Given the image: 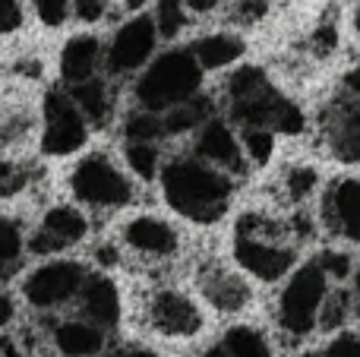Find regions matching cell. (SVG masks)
<instances>
[{"label":"cell","instance_id":"obj_1","mask_svg":"<svg viewBox=\"0 0 360 357\" xmlns=\"http://www.w3.org/2000/svg\"><path fill=\"white\" fill-rule=\"evenodd\" d=\"M162 181V196L177 215L196 221V225H212L228 212L231 183L228 171L202 162L199 155H177L158 174Z\"/></svg>","mask_w":360,"mask_h":357},{"label":"cell","instance_id":"obj_2","mask_svg":"<svg viewBox=\"0 0 360 357\" xmlns=\"http://www.w3.org/2000/svg\"><path fill=\"white\" fill-rule=\"evenodd\" d=\"M202 86V67H199L193 48H171L165 54H155L133 86V98L146 111L165 114L180 101H190L199 95Z\"/></svg>","mask_w":360,"mask_h":357},{"label":"cell","instance_id":"obj_3","mask_svg":"<svg viewBox=\"0 0 360 357\" xmlns=\"http://www.w3.org/2000/svg\"><path fill=\"white\" fill-rule=\"evenodd\" d=\"M228 101H231V117L240 126H266V130L278 133H300L304 130V114L297 105L278 95L269 86L266 73L256 67L237 70L228 79Z\"/></svg>","mask_w":360,"mask_h":357},{"label":"cell","instance_id":"obj_4","mask_svg":"<svg viewBox=\"0 0 360 357\" xmlns=\"http://www.w3.org/2000/svg\"><path fill=\"white\" fill-rule=\"evenodd\" d=\"M70 193L89 209H124L133 202L136 187L108 152H89L70 171Z\"/></svg>","mask_w":360,"mask_h":357},{"label":"cell","instance_id":"obj_5","mask_svg":"<svg viewBox=\"0 0 360 357\" xmlns=\"http://www.w3.org/2000/svg\"><path fill=\"white\" fill-rule=\"evenodd\" d=\"M89 278V269L76 259H48L35 266L22 282V297L32 310H63L73 301H79V291Z\"/></svg>","mask_w":360,"mask_h":357},{"label":"cell","instance_id":"obj_6","mask_svg":"<svg viewBox=\"0 0 360 357\" xmlns=\"http://www.w3.org/2000/svg\"><path fill=\"white\" fill-rule=\"evenodd\" d=\"M89 120L76 108L67 89H51L41 101V152L51 158H67L89 143Z\"/></svg>","mask_w":360,"mask_h":357},{"label":"cell","instance_id":"obj_7","mask_svg":"<svg viewBox=\"0 0 360 357\" xmlns=\"http://www.w3.org/2000/svg\"><path fill=\"white\" fill-rule=\"evenodd\" d=\"M326 301V269L319 263H310L294 272L288 288L278 297V323L285 332L307 335L319 320V310Z\"/></svg>","mask_w":360,"mask_h":357},{"label":"cell","instance_id":"obj_8","mask_svg":"<svg viewBox=\"0 0 360 357\" xmlns=\"http://www.w3.org/2000/svg\"><path fill=\"white\" fill-rule=\"evenodd\" d=\"M158 25L149 13H133L124 25H117L111 41L105 44V70L108 76H130L139 73L155 57L158 48Z\"/></svg>","mask_w":360,"mask_h":357},{"label":"cell","instance_id":"obj_9","mask_svg":"<svg viewBox=\"0 0 360 357\" xmlns=\"http://www.w3.org/2000/svg\"><path fill=\"white\" fill-rule=\"evenodd\" d=\"M234 257L250 275L262 282H275L294 266V250L278 244L275 238L262 234L256 219H243L234 234Z\"/></svg>","mask_w":360,"mask_h":357},{"label":"cell","instance_id":"obj_10","mask_svg":"<svg viewBox=\"0 0 360 357\" xmlns=\"http://www.w3.org/2000/svg\"><path fill=\"white\" fill-rule=\"evenodd\" d=\"M89 234V219L79 206H70V202H60V206H51L48 212L41 215L35 234L25 240V250L38 253V257H51V253H60L67 247L86 240Z\"/></svg>","mask_w":360,"mask_h":357},{"label":"cell","instance_id":"obj_11","mask_svg":"<svg viewBox=\"0 0 360 357\" xmlns=\"http://www.w3.org/2000/svg\"><path fill=\"white\" fill-rule=\"evenodd\" d=\"M149 323L165 339H190L202 329V313L180 291H158L149 301Z\"/></svg>","mask_w":360,"mask_h":357},{"label":"cell","instance_id":"obj_12","mask_svg":"<svg viewBox=\"0 0 360 357\" xmlns=\"http://www.w3.org/2000/svg\"><path fill=\"white\" fill-rule=\"evenodd\" d=\"M120 240L130 253L146 259H168L177 253V231L165 219L155 215H133L124 228H120Z\"/></svg>","mask_w":360,"mask_h":357},{"label":"cell","instance_id":"obj_13","mask_svg":"<svg viewBox=\"0 0 360 357\" xmlns=\"http://www.w3.org/2000/svg\"><path fill=\"white\" fill-rule=\"evenodd\" d=\"M196 155L202 162L215 164V168L228 171V174H240L243 171V143H237L234 130L224 120L209 117L196 130Z\"/></svg>","mask_w":360,"mask_h":357},{"label":"cell","instance_id":"obj_14","mask_svg":"<svg viewBox=\"0 0 360 357\" xmlns=\"http://www.w3.org/2000/svg\"><path fill=\"white\" fill-rule=\"evenodd\" d=\"M79 310L86 320H92L95 326L101 329H117L120 326V316H124V301H120V288L111 275L105 272H89L86 285L79 291Z\"/></svg>","mask_w":360,"mask_h":357},{"label":"cell","instance_id":"obj_15","mask_svg":"<svg viewBox=\"0 0 360 357\" xmlns=\"http://www.w3.org/2000/svg\"><path fill=\"white\" fill-rule=\"evenodd\" d=\"M323 219L329 231L360 244V181H335L326 193Z\"/></svg>","mask_w":360,"mask_h":357},{"label":"cell","instance_id":"obj_16","mask_svg":"<svg viewBox=\"0 0 360 357\" xmlns=\"http://www.w3.org/2000/svg\"><path fill=\"white\" fill-rule=\"evenodd\" d=\"M57 67H60V79L67 86L98 76V70L105 67V44H101V38L89 35V32L67 38L60 48V63Z\"/></svg>","mask_w":360,"mask_h":357},{"label":"cell","instance_id":"obj_17","mask_svg":"<svg viewBox=\"0 0 360 357\" xmlns=\"http://www.w3.org/2000/svg\"><path fill=\"white\" fill-rule=\"evenodd\" d=\"M51 342H54L60 357H101L108 345V329L95 326L86 316H79V320H60L51 329Z\"/></svg>","mask_w":360,"mask_h":357},{"label":"cell","instance_id":"obj_18","mask_svg":"<svg viewBox=\"0 0 360 357\" xmlns=\"http://www.w3.org/2000/svg\"><path fill=\"white\" fill-rule=\"evenodd\" d=\"M67 92H70V98L76 101V108L86 114V120L92 126H105L108 120H111V114H114V95H111V86H108V79H101V76H92V79H82V82H73V86H67Z\"/></svg>","mask_w":360,"mask_h":357},{"label":"cell","instance_id":"obj_19","mask_svg":"<svg viewBox=\"0 0 360 357\" xmlns=\"http://www.w3.org/2000/svg\"><path fill=\"white\" fill-rule=\"evenodd\" d=\"M193 54H196L202 70H221V67H231L234 60H240L243 41L237 35H228V32H215V35L199 38L193 44Z\"/></svg>","mask_w":360,"mask_h":357},{"label":"cell","instance_id":"obj_20","mask_svg":"<svg viewBox=\"0 0 360 357\" xmlns=\"http://www.w3.org/2000/svg\"><path fill=\"white\" fill-rule=\"evenodd\" d=\"M202 291L212 307L224 310V313H237V310H243L250 301L247 282H243L240 275H231V272H215L209 282H202Z\"/></svg>","mask_w":360,"mask_h":357},{"label":"cell","instance_id":"obj_21","mask_svg":"<svg viewBox=\"0 0 360 357\" xmlns=\"http://www.w3.org/2000/svg\"><path fill=\"white\" fill-rule=\"evenodd\" d=\"M212 117V108L205 98L193 95L190 101H180L171 111L162 114V124H165V136H180V133H190V130H199L205 120Z\"/></svg>","mask_w":360,"mask_h":357},{"label":"cell","instance_id":"obj_22","mask_svg":"<svg viewBox=\"0 0 360 357\" xmlns=\"http://www.w3.org/2000/svg\"><path fill=\"white\" fill-rule=\"evenodd\" d=\"M332 149L345 162L360 164V108H345L332 124Z\"/></svg>","mask_w":360,"mask_h":357},{"label":"cell","instance_id":"obj_23","mask_svg":"<svg viewBox=\"0 0 360 357\" xmlns=\"http://www.w3.org/2000/svg\"><path fill=\"white\" fill-rule=\"evenodd\" d=\"M124 162H127V168H130V174L139 177V181H155L165 168L158 143H139V139H127Z\"/></svg>","mask_w":360,"mask_h":357},{"label":"cell","instance_id":"obj_24","mask_svg":"<svg viewBox=\"0 0 360 357\" xmlns=\"http://www.w3.org/2000/svg\"><path fill=\"white\" fill-rule=\"evenodd\" d=\"M221 342L234 357H272L266 335L253 326H231Z\"/></svg>","mask_w":360,"mask_h":357},{"label":"cell","instance_id":"obj_25","mask_svg":"<svg viewBox=\"0 0 360 357\" xmlns=\"http://www.w3.org/2000/svg\"><path fill=\"white\" fill-rule=\"evenodd\" d=\"M186 0H155V13H152V19H155L158 25V35L165 38V41H174L180 32L186 29Z\"/></svg>","mask_w":360,"mask_h":357},{"label":"cell","instance_id":"obj_26","mask_svg":"<svg viewBox=\"0 0 360 357\" xmlns=\"http://www.w3.org/2000/svg\"><path fill=\"white\" fill-rule=\"evenodd\" d=\"M165 136V124H162V114L155 111H133L130 117L124 120V139H139V143H158Z\"/></svg>","mask_w":360,"mask_h":357},{"label":"cell","instance_id":"obj_27","mask_svg":"<svg viewBox=\"0 0 360 357\" xmlns=\"http://www.w3.org/2000/svg\"><path fill=\"white\" fill-rule=\"evenodd\" d=\"M275 149V130L266 126H243V152L253 158L256 164H266Z\"/></svg>","mask_w":360,"mask_h":357},{"label":"cell","instance_id":"obj_28","mask_svg":"<svg viewBox=\"0 0 360 357\" xmlns=\"http://www.w3.org/2000/svg\"><path fill=\"white\" fill-rule=\"evenodd\" d=\"M22 250H25V238H22V231H19V225L0 219V263H4L6 269H13V266L19 263V257H22Z\"/></svg>","mask_w":360,"mask_h":357},{"label":"cell","instance_id":"obj_29","mask_svg":"<svg viewBox=\"0 0 360 357\" xmlns=\"http://www.w3.org/2000/svg\"><path fill=\"white\" fill-rule=\"evenodd\" d=\"M32 6H35L38 22L48 29H60L73 16V0H32Z\"/></svg>","mask_w":360,"mask_h":357},{"label":"cell","instance_id":"obj_30","mask_svg":"<svg viewBox=\"0 0 360 357\" xmlns=\"http://www.w3.org/2000/svg\"><path fill=\"white\" fill-rule=\"evenodd\" d=\"M22 4L19 0H0V35H13L22 29Z\"/></svg>","mask_w":360,"mask_h":357},{"label":"cell","instance_id":"obj_31","mask_svg":"<svg viewBox=\"0 0 360 357\" xmlns=\"http://www.w3.org/2000/svg\"><path fill=\"white\" fill-rule=\"evenodd\" d=\"M108 13V0H73V16L79 22H98Z\"/></svg>","mask_w":360,"mask_h":357},{"label":"cell","instance_id":"obj_32","mask_svg":"<svg viewBox=\"0 0 360 357\" xmlns=\"http://www.w3.org/2000/svg\"><path fill=\"white\" fill-rule=\"evenodd\" d=\"M313 183H316V174H313L310 168H300V171H291V174H288V190H291L294 200H304V196L313 190Z\"/></svg>","mask_w":360,"mask_h":357},{"label":"cell","instance_id":"obj_33","mask_svg":"<svg viewBox=\"0 0 360 357\" xmlns=\"http://www.w3.org/2000/svg\"><path fill=\"white\" fill-rule=\"evenodd\" d=\"M323 357H360V339L357 335H338Z\"/></svg>","mask_w":360,"mask_h":357},{"label":"cell","instance_id":"obj_34","mask_svg":"<svg viewBox=\"0 0 360 357\" xmlns=\"http://www.w3.org/2000/svg\"><path fill=\"white\" fill-rule=\"evenodd\" d=\"M323 326L326 329H332V326H338V323L345 320V294H335V297H329V301H323Z\"/></svg>","mask_w":360,"mask_h":357},{"label":"cell","instance_id":"obj_35","mask_svg":"<svg viewBox=\"0 0 360 357\" xmlns=\"http://www.w3.org/2000/svg\"><path fill=\"white\" fill-rule=\"evenodd\" d=\"M22 187V174H19L16 168H13L10 162H4L0 158V193H16V190Z\"/></svg>","mask_w":360,"mask_h":357},{"label":"cell","instance_id":"obj_36","mask_svg":"<svg viewBox=\"0 0 360 357\" xmlns=\"http://www.w3.org/2000/svg\"><path fill=\"white\" fill-rule=\"evenodd\" d=\"M319 266L326 269V275H335V278H345V275H348V257H345V253L329 250L323 259H319Z\"/></svg>","mask_w":360,"mask_h":357},{"label":"cell","instance_id":"obj_37","mask_svg":"<svg viewBox=\"0 0 360 357\" xmlns=\"http://www.w3.org/2000/svg\"><path fill=\"white\" fill-rule=\"evenodd\" d=\"M13 320H16V304H13L10 294H4V291H0V332H4Z\"/></svg>","mask_w":360,"mask_h":357},{"label":"cell","instance_id":"obj_38","mask_svg":"<svg viewBox=\"0 0 360 357\" xmlns=\"http://www.w3.org/2000/svg\"><path fill=\"white\" fill-rule=\"evenodd\" d=\"M218 4H221V0H186V6H190L193 13H212Z\"/></svg>","mask_w":360,"mask_h":357},{"label":"cell","instance_id":"obj_39","mask_svg":"<svg viewBox=\"0 0 360 357\" xmlns=\"http://www.w3.org/2000/svg\"><path fill=\"white\" fill-rule=\"evenodd\" d=\"M105 357H158V354H155V351H149V348H127V351L105 354Z\"/></svg>","mask_w":360,"mask_h":357},{"label":"cell","instance_id":"obj_40","mask_svg":"<svg viewBox=\"0 0 360 357\" xmlns=\"http://www.w3.org/2000/svg\"><path fill=\"white\" fill-rule=\"evenodd\" d=\"M120 4H124V10H130V13H143L152 0H120Z\"/></svg>","mask_w":360,"mask_h":357},{"label":"cell","instance_id":"obj_41","mask_svg":"<svg viewBox=\"0 0 360 357\" xmlns=\"http://www.w3.org/2000/svg\"><path fill=\"white\" fill-rule=\"evenodd\" d=\"M202 357H234V354H231L228 348H224V342H218V345H212V348H209V351H205Z\"/></svg>","mask_w":360,"mask_h":357},{"label":"cell","instance_id":"obj_42","mask_svg":"<svg viewBox=\"0 0 360 357\" xmlns=\"http://www.w3.org/2000/svg\"><path fill=\"white\" fill-rule=\"evenodd\" d=\"M348 86H351V92H357V95H360V70H354V73L348 76Z\"/></svg>","mask_w":360,"mask_h":357},{"label":"cell","instance_id":"obj_43","mask_svg":"<svg viewBox=\"0 0 360 357\" xmlns=\"http://www.w3.org/2000/svg\"><path fill=\"white\" fill-rule=\"evenodd\" d=\"M354 25H357V32H360V6H357V13H354Z\"/></svg>","mask_w":360,"mask_h":357},{"label":"cell","instance_id":"obj_44","mask_svg":"<svg viewBox=\"0 0 360 357\" xmlns=\"http://www.w3.org/2000/svg\"><path fill=\"white\" fill-rule=\"evenodd\" d=\"M4 278H6V266L0 263V282H4Z\"/></svg>","mask_w":360,"mask_h":357},{"label":"cell","instance_id":"obj_45","mask_svg":"<svg viewBox=\"0 0 360 357\" xmlns=\"http://www.w3.org/2000/svg\"><path fill=\"white\" fill-rule=\"evenodd\" d=\"M357 291H360V272H357Z\"/></svg>","mask_w":360,"mask_h":357},{"label":"cell","instance_id":"obj_46","mask_svg":"<svg viewBox=\"0 0 360 357\" xmlns=\"http://www.w3.org/2000/svg\"><path fill=\"white\" fill-rule=\"evenodd\" d=\"M304 357H316V354H304Z\"/></svg>","mask_w":360,"mask_h":357}]
</instances>
